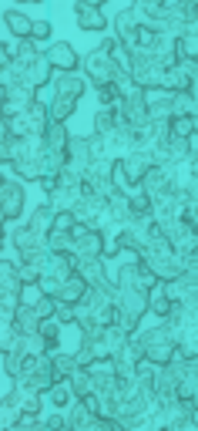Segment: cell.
Instances as JSON below:
<instances>
[{"mask_svg": "<svg viewBox=\"0 0 198 431\" xmlns=\"http://www.w3.org/2000/svg\"><path fill=\"white\" fill-rule=\"evenodd\" d=\"M145 313H148V293L114 287V327H121L124 334H135Z\"/></svg>", "mask_w": 198, "mask_h": 431, "instance_id": "6da1fadb", "label": "cell"}, {"mask_svg": "<svg viewBox=\"0 0 198 431\" xmlns=\"http://www.w3.org/2000/svg\"><path fill=\"white\" fill-rule=\"evenodd\" d=\"M138 351H141V357L145 361H152V364H168L171 357L178 354V344H175V337L168 334V327L161 323V327H152V330H145V334H138L135 337Z\"/></svg>", "mask_w": 198, "mask_h": 431, "instance_id": "7a4b0ae2", "label": "cell"}, {"mask_svg": "<svg viewBox=\"0 0 198 431\" xmlns=\"http://www.w3.org/2000/svg\"><path fill=\"white\" fill-rule=\"evenodd\" d=\"M17 385L37 387V391H51L58 385L54 377V368H51V354H34L20 361V370H17Z\"/></svg>", "mask_w": 198, "mask_h": 431, "instance_id": "3957f363", "label": "cell"}, {"mask_svg": "<svg viewBox=\"0 0 198 431\" xmlns=\"http://www.w3.org/2000/svg\"><path fill=\"white\" fill-rule=\"evenodd\" d=\"M4 175H0V216H4V223H11L20 216V206H24V179H17V172L11 162H4Z\"/></svg>", "mask_w": 198, "mask_h": 431, "instance_id": "277c9868", "label": "cell"}, {"mask_svg": "<svg viewBox=\"0 0 198 431\" xmlns=\"http://www.w3.org/2000/svg\"><path fill=\"white\" fill-rule=\"evenodd\" d=\"M114 111H118V122H124L128 128H135V132H141L145 125L152 122V115H148V105H145V92H141V88H131V92L118 94V101H114Z\"/></svg>", "mask_w": 198, "mask_h": 431, "instance_id": "5b68a950", "label": "cell"}, {"mask_svg": "<svg viewBox=\"0 0 198 431\" xmlns=\"http://www.w3.org/2000/svg\"><path fill=\"white\" fill-rule=\"evenodd\" d=\"M81 64H84V75L91 77L98 88H101V85H114L121 75H128L121 64H118V58H114V54H107V51H101V47H98V51H91V54H88Z\"/></svg>", "mask_w": 198, "mask_h": 431, "instance_id": "8992f818", "label": "cell"}, {"mask_svg": "<svg viewBox=\"0 0 198 431\" xmlns=\"http://www.w3.org/2000/svg\"><path fill=\"white\" fill-rule=\"evenodd\" d=\"M4 122H11V128H14L17 135H44L51 115H47V105L34 101L31 108H24L20 115H14V118H4Z\"/></svg>", "mask_w": 198, "mask_h": 431, "instance_id": "52a82bcc", "label": "cell"}, {"mask_svg": "<svg viewBox=\"0 0 198 431\" xmlns=\"http://www.w3.org/2000/svg\"><path fill=\"white\" fill-rule=\"evenodd\" d=\"M34 101H37V94H34L31 85H24V81H7V85H4V94H0L4 118L20 115V111H24V108H31Z\"/></svg>", "mask_w": 198, "mask_h": 431, "instance_id": "ba28073f", "label": "cell"}, {"mask_svg": "<svg viewBox=\"0 0 198 431\" xmlns=\"http://www.w3.org/2000/svg\"><path fill=\"white\" fill-rule=\"evenodd\" d=\"M94 155H101V135H91V139H71V145H67V165H64V169L84 175Z\"/></svg>", "mask_w": 198, "mask_h": 431, "instance_id": "9c48e42d", "label": "cell"}, {"mask_svg": "<svg viewBox=\"0 0 198 431\" xmlns=\"http://www.w3.org/2000/svg\"><path fill=\"white\" fill-rule=\"evenodd\" d=\"M105 230H91V226H81L74 230V249L71 256H105Z\"/></svg>", "mask_w": 198, "mask_h": 431, "instance_id": "30bf717a", "label": "cell"}, {"mask_svg": "<svg viewBox=\"0 0 198 431\" xmlns=\"http://www.w3.org/2000/svg\"><path fill=\"white\" fill-rule=\"evenodd\" d=\"M51 68H54V64L47 61V54L41 51V54H37V58H34V61L27 64V68H17L14 77H17V81H24V85H31L34 92H41V88H47Z\"/></svg>", "mask_w": 198, "mask_h": 431, "instance_id": "8fae6325", "label": "cell"}, {"mask_svg": "<svg viewBox=\"0 0 198 431\" xmlns=\"http://www.w3.org/2000/svg\"><path fill=\"white\" fill-rule=\"evenodd\" d=\"M74 273L88 287H105L107 283V270H105V260L101 256H74Z\"/></svg>", "mask_w": 198, "mask_h": 431, "instance_id": "7c38bea8", "label": "cell"}, {"mask_svg": "<svg viewBox=\"0 0 198 431\" xmlns=\"http://www.w3.org/2000/svg\"><path fill=\"white\" fill-rule=\"evenodd\" d=\"M4 408H11V411L17 408V415H37V411H41V391H37V387H27V385H17L14 398L4 401Z\"/></svg>", "mask_w": 198, "mask_h": 431, "instance_id": "4fadbf2b", "label": "cell"}, {"mask_svg": "<svg viewBox=\"0 0 198 431\" xmlns=\"http://www.w3.org/2000/svg\"><path fill=\"white\" fill-rule=\"evenodd\" d=\"M44 54H47V61L54 64L58 71H74L77 64V54H74V47L67 44V41H54L51 47H44Z\"/></svg>", "mask_w": 198, "mask_h": 431, "instance_id": "5bb4252c", "label": "cell"}, {"mask_svg": "<svg viewBox=\"0 0 198 431\" xmlns=\"http://www.w3.org/2000/svg\"><path fill=\"white\" fill-rule=\"evenodd\" d=\"M77 27L81 31H105L107 17L101 14V7H91V4H77Z\"/></svg>", "mask_w": 198, "mask_h": 431, "instance_id": "9a60e30c", "label": "cell"}, {"mask_svg": "<svg viewBox=\"0 0 198 431\" xmlns=\"http://www.w3.org/2000/svg\"><path fill=\"white\" fill-rule=\"evenodd\" d=\"M88 293V283L77 277V273H71V277L64 280L61 287H58V293H54V300H61V304H77L81 296Z\"/></svg>", "mask_w": 198, "mask_h": 431, "instance_id": "2e32d148", "label": "cell"}, {"mask_svg": "<svg viewBox=\"0 0 198 431\" xmlns=\"http://www.w3.org/2000/svg\"><path fill=\"white\" fill-rule=\"evenodd\" d=\"M77 101L74 98H67V94H54L51 98V105H47V115H51V122H67L71 115H74Z\"/></svg>", "mask_w": 198, "mask_h": 431, "instance_id": "e0dca14e", "label": "cell"}, {"mask_svg": "<svg viewBox=\"0 0 198 431\" xmlns=\"http://www.w3.org/2000/svg\"><path fill=\"white\" fill-rule=\"evenodd\" d=\"M4 24H7V34L14 37H31L34 20L27 14H17V11H4Z\"/></svg>", "mask_w": 198, "mask_h": 431, "instance_id": "ac0fdd59", "label": "cell"}, {"mask_svg": "<svg viewBox=\"0 0 198 431\" xmlns=\"http://www.w3.org/2000/svg\"><path fill=\"white\" fill-rule=\"evenodd\" d=\"M58 94H67V98H81L84 94V77L77 75V71H61L58 75Z\"/></svg>", "mask_w": 198, "mask_h": 431, "instance_id": "d6986e66", "label": "cell"}, {"mask_svg": "<svg viewBox=\"0 0 198 431\" xmlns=\"http://www.w3.org/2000/svg\"><path fill=\"white\" fill-rule=\"evenodd\" d=\"M67 387H71V394L74 398H88L94 391V377L88 374V368H77L71 377H67Z\"/></svg>", "mask_w": 198, "mask_h": 431, "instance_id": "ffe728a7", "label": "cell"}, {"mask_svg": "<svg viewBox=\"0 0 198 431\" xmlns=\"http://www.w3.org/2000/svg\"><path fill=\"white\" fill-rule=\"evenodd\" d=\"M148 310H152L154 317H161V320L168 317V310H171V300H168V293L161 290V283H154L152 290H148Z\"/></svg>", "mask_w": 198, "mask_h": 431, "instance_id": "44dd1931", "label": "cell"}, {"mask_svg": "<svg viewBox=\"0 0 198 431\" xmlns=\"http://www.w3.org/2000/svg\"><path fill=\"white\" fill-rule=\"evenodd\" d=\"M51 368H54V377H58V381H67L77 370V361H74V354H58V351H54V354H51Z\"/></svg>", "mask_w": 198, "mask_h": 431, "instance_id": "7402d4cb", "label": "cell"}, {"mask_svg": "<svg viewBox=\"0 0 198 431\" xmlns=\"http://www.w3.org/2000/svg\"><path fill=\"white\" fill-rule=\"evenodd\" d=\"M114 125H118V111L107 105L98 108V115H94V135H107Z\"/></svg>", "mask_w": 198, "mask_h": 431, "instance_id": "603a6c76", "label": "cell"}, {"mask_svg": "<svg viewBox=\"0 0 198 431\" xmlns=\"http://www.w3.org/2000/svg\"><path fill=\"white\" fill-rule=\"evenodd\" d=\"M41 334H44L47 354H54V351H58V344H61V323L54 320V317H44V320H41Z\"/></svg>", "mask_w": 198, "mask_h": 431, "instance_id": "cb8c5ba5", "label": "cell"}, {"mask_svg": "<svg viewBox=\"0 0 198 431\" xmlns=\"http://www.w3.org/2000/svg\"><path fill=\"white\" fill-rule=\"evenodd\" d=\"M91 408H88V401L84 398H74V411L67 415V428H74V431H81L88 421H91Z\"/></svg>", "mask_w": 198, "mask_h": 431, "instance_id": "d4e9b609", "label": "cell"}, {"mask_svg": "<svg viewBox=\"0 0 198 431\" xmlns=\"http://www.w3.org/2000/svg\"><path fill=\"white\" fill-rule=\"evenodd\" d=\"M47 249H51V253H71V249H74V232L51 230L47 232Z\"/></svg>", "mask_w": 198, "mask_h": 431, "instance_id": "484cf974", "label": "cell"}, {"mask_svg": "<svg viewBox=\"0 0 198 431\" xmlns=\"http://www.w3.org/2000/svg\"><path fill=\"white\" fill-rule=\"evenodd\" d=\"M44 300H47V293L41 283H24V287H20V304H24V307H37V304H44Z\"/></svg>", "mask_w": 198, "mask_h": 431, "instance_id": "4316f807", "label": "cell"}, {"mask_svg": "<svg viewBox=\"0 0 198 431\" xmlns=\"http://www.w3.org/2000/svg\"><path fill=\"white\" fill-rule=\"evenodd\" d=\"M71 398H74V394H71V387L64 385V381H58V385L51 387V401H54V408H64V404H71Z\"/></svg>", "mask_w": 198, "mask_h": 431, "instance_id": "83f0119b", "label": "cell"}, {"mask_svg": "<svg viewBox=\"0 0 198 431\" xmlns=\"http://www.w3.org/2000/svg\"><path fill=\"white\" fill-rule=\"evenodd\" d=\"M54 320L61 323H74V304H61V300H54Z\"/></svg>", "mask_w": 198, "mask_h": 431, "instance_id": "f1b7e54d", "label": "cell"}, {"mask_svg": "<svg viewBox=\"0 0 198 431\" xmlns=\"http://www.w3.org/2000/svg\"><path fill=\"white\" fill-rule=\"evenodd\" d=\"M81 431H124V428H118V425H114V418H91V421H88Z\"/></svg>", "mask_w": 198, "mask_h": 431, "instance_id": "f546056e", "label": "cell"}, {"mask_svg": "<svg viewBox=\"0 0 198 431\" xmlns=\"http://www.w3.org/2000/svg\"><path fill=\"white\" fill-rule=\"evenodd\" d=\"M98 101L107 105V108H114V101H118V88H114V85H101V88H98Z\"/></svg>", "mask_w": 198, "mask_h": 431, "instance_id": "4dcf8cb0", "label": "cell"}, {"mask_svg": "<svg viewBox=\"0 0 198 431\" xmlns=\"http://www.w3.org/2000/svg\"><path fill=\"white\" fill-rule=\"evenodd\" d=\"M31 37L37 41V44L44 47V41L51 37V20H34V31H31Z\"/></svg>", "mask_w": 198, "mask_h": 431, "instance_id": "1f68e13d", "label": "cell"}, {"mask_svg": "<svg viewBox=\"0 0 198 431\" xmlns=\"http://www.w3.org/2000/svg\"><path fill=\"white\" fill-rule=\"evenodd\" d=\"M135 7L141 11V14H154V11L165 7V0H135Z\"/></svg>", "mask_w": 198, "mask_h": 431, "instance_id": "d6a6232c", "label": "cell"}, {"mask_svg": "<svg viewBox=\"0 0 198 431\" xmlns=\"http://www.w3.org/2000/svg\"><path fill=\"white\" fill-rule=\"evenodd\" d=\"M44 425H47V431H64L67 428V415H51Z\"/></svg>", "mask_w": 198, "mask_h": 431, "instance_id": "836d02e7", "label": "cell"}, {"mask_svg": "<svg viewBox=\"0 0 198 431\" xmlns=\"http://www.w3.org/2000/svg\"><path fill=\"white\" fill-rule=\"evenodd\" d=\"M121 44V41H118V37H105V41H101V51H107V54H114V47Z\"/></svg>", "mask_w": 198, "mask_h": 431, "instance_id": "e575fe53", "label": "cell"}, {"mask_svg": "<svg viewBox=\"0 0 198 431\" xmlns=\"http://www.w3.org/2000/svg\"><path fill=\"white\" fill-rule=\"evenodd\" d=\"M77 4H91V7H101L105 0H77Z\"/></svg>", "mask_w": 198, "mask_h": 431, "instance_id": "d590c367", "label": "cell"}, {"mask_svg": "<svg viewBox=\"0 0 198 431\" xmlns=\"http://www.w3.org/2000/svg\"><path fill=\"white\" fill-rule=\"evenodd\" d=\"M24 4H34V0H24Z\"/></svg>", "mask_w": 198, "mask_h": 431, "instance_id": "8d00e7d4", "label": "cell"}]
</instances>
